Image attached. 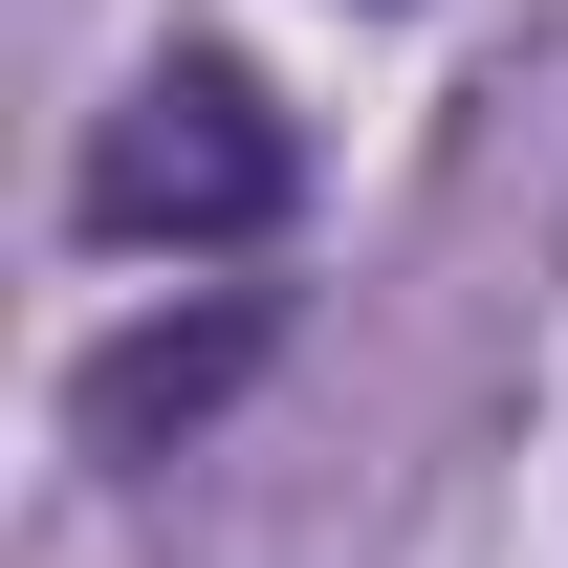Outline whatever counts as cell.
Masks as SVG:
<instances>
[{
    "label": "cell",
    "mask_w": 568,
    "mask_h": 568,
    "mask_svg": "<svg viewBox=\"0 0 568 568\" xmlns=\"http://www.w3.org/2000/svg\"><path fill=\"white\" fill-rule=\"evenodd\" d=\"M263 351H284V306H263V284H219V306H175V328H110L67 416H88V459H175V437H197Z\"/></svg>",
    "instance_id": "7a4b0ae2"
},
{
    "label": "cell",
    "mask_w": 568,
    "mask_h": 568,
    "mask_svg": "<svg viewBox=\"0 0 568 568\" xmlns=\"http://www.w3.org/2000/svg\"><path fill=\"white\" fill-rule=\"evenodd\" d=\"M67 197H88V241H132V263H241V241H284V197H306V132H284L219 44H175V67L110 88V132H88Z\"/></svg>",
    "instance_id": "6da1fadb"
}]
</instances>
